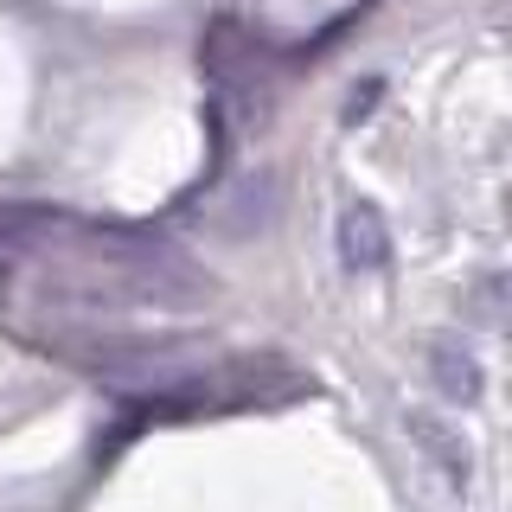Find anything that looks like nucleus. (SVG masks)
Listing matches in <instances>:
<instances>
[{
  "mask_svg": "<svg viewBox=\"0 0 512 512\" xmlns=\"http://www.w3.org/2000/svg\"><path fill=\"white\" fill-rule=\"evenodd\" d=\"M429 378H436V391L461 410L487 397V365H480V352L461 340V333H436V340H429Z\"/></svg>",
  "mask_w": 512,
  "mask_h": 512,
  "instance_id": "2",
  "label": "nucleus"
},
{
  "mask_svg": "<svg viewBox=\"0 0 512 512\" xmlns=\"http://www.w3.org/2000/svg\"><path fill=\"white\" fill-rule=\"evenodd\" d=\"M0 231L26 263H39L52 308L77 320V340L109 333V320L128 314H192L212 295L205 269L148 231L90 224L64 212H13L0 218Z\"/></svg>",
  "mask_w": 512,
  "mask_h": 512,
  "instance_id": "1",
  "label": "nucleus"
},
{
  "mask_svg": "<svg viewBox=\"0 0 512 512\" xmlns=\"http://www.w3.org/2000/svg\"><path fill=\"white\" fill-rule=\"evenodd\" d=\"M340 263L352 276H378L384 263H391V231H384V212L378 205H346L340 218Z\"/></svg>",
  "mask_w": 512,
  "mask_h": 512,
  "instance_id": "3",
  "label": "nucleus"
},
{
  "mask_svg": "<svg viewBox=\"0 0 512 512\" xmlns=\"http://www.w3.org/2000/svg\"><path fill=\"white\" fill-rule=\"evenodd\" d=\"M410 436H416V448H423L436 468L455 480V487H468V474H474V461H468V448H461V436L442 423V416H429V410H410Z\"/></svg>",
  "mask_w": 512,
  "mask_h": 512,
  "instance_id": "4",
  "label": "nucleus"
},
{
  "mask_svg": "<svg viewBox=\"0 0 512 512\" xmlns=\"http://www.w3.org/2000/svg\"><path fill=\"white\" fill-rule=\"evenodd\" d=\"M474 308H480V320H493L500 333H512V269H493V276H480Z\"/></svg>",
  "mask_w": 512,
  "mask_h": 512,
  "instance_id": "5",
  "label": "nucleus"
}]
</instances>
